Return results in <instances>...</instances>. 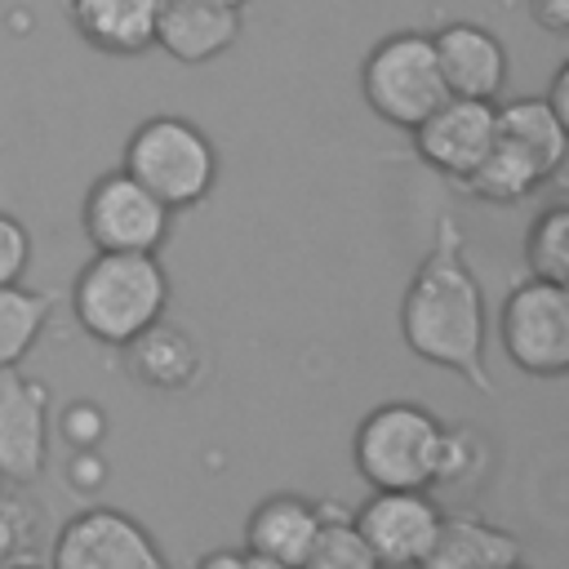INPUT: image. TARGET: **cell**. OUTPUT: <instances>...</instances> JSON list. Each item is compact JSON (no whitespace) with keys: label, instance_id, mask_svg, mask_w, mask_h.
<instances>
[{"label":"cell","instance_id":"obj_1","mask_svg":"<svg viewBox=\"0 0 569 569\" xmlns=\"http://www.w3.org/2000/svg\"><path fill=\"white\" fill-rule=\"evenodd\" d=\"M400 338L422 360L471 391L493 396L489 378V307L476 280L462 222L453 213H436L427 253L418 258L405 298H400Z\"/></svg>","mask_w":569,"mask_h":569},{"label":"cell","instance_id":"obj_2","mask_svg":"<svg viewBox=\"0 0 569 569\" xmlns=\"http://www.w3.org/2000/svg\"><path fill=\"white\" fill-rule=\"evenodd\" d=\"M71 316L98 347H124L169 307V271L156 253H93L71 289Z\"/></svg>","mask_w":569,"mask_h":569},{"label":"cell","instance_id":"obj_3","mask_svg":"<svg viewBox=\"0 0 569 569\" xmlns=\"http://www.w3.org/2000/svg\"><path fill=\"white\" fill-rule=\"evenodd\" d=\"M120 169L129 178H138L164 209L182 213V209H196L200 200L213 196L222 164H218L213 138L196 120L160 111V116H147L129 133Z\"/></svg>","mask_w":569,"mask_h":569},{"label":"cell","instance_id":"obj_4","mask_svg":"<svg viewBox=\"0 0 569 569\" xmlns=\"http://www.w3.org/2000/svg\"><path fill=\"white\" fill-rule=\"evenodd\" d=\"M445 418L418 400H382L351 431V467L369 489H431Z\"/></svg>","mask_w":569,"mask_h":569},{"label":"cell","instance_id":"obj_5","mask_svg":"<svg viewBox=\"0 0 569 569\" xmlns=\"http://www.w3.org/2000/svg\"><path fill=\"white\" fill-rule=\"evenodd\" d=\"M360 98L382 124H396L405 133L422 116H431L449 98L436 67L431 31H418V27L387 31L360 62Z\"/></svg>","mask_w":569,"mask_h":569},{"label":"cell","instance_id":"obj_6","mask_svg":"<svg viewBox=\"0 0 569 569\" xmlns=\"http://www.w3.org/2000/svg\"><path fill=\"white\" fill-rule=\"evenodd\" d=\"M498 342L520 373L538 382L565 378L569 373V289L538 276H525L520 284H511L498 311Z\"/></svg>","mask_w":569,"mask_h":569},{"label":"cell","instance_id":"obj_7","mask_svg":"<svg viewBox=\"0 0 569 569\" xmlns=\"http://www.w3.org/2000/svg\"><path fill=\"white\" fill-rule=\"evenodd\" d=\"M80 227L93 253H160L173 231V209H164L124 169H107L84 191Z\"/></svg>","mask_w":569,"mask_h":569},{"label":"cell","instance_id":"obj_8","mask_svg":"<svg viewBox=\"0 0 569 569\" xmlns=\"http://www.w3.org/2000/svg\"><path fill=\"white\" fill-rule=\"evenodd\" d=\"M49 569H173L156 533L120 507H84L53 533Z\"/></svg>","mask_w":569,"mask_h":569},{"label":"cell","instance_id":"obj_9","mask_svg":"<svg viewBox=\"0 0 569 569\" xmlns=\"http://www.w3.org/2000/svg\"><path fill=\"white\" fill-rule=\"evenodd\" d=\"M440 498L431 489H373L356 511L351 525L373 551L378 569H418L440 529Z\"/></svg>","mask_w":569,"mask_h":569},{"label":"cell","instance_id":"obj_10","mask_svg":"<svg viewBox=\"0 0 569 569\" xmlns=\"http://www.w3.org/2000/svg\"><path fill=\"white\" fill-rule=\"evenodd\" d=\"M413 156L449 178L453 187L480 164V156L493 147L498 138V116H493V102H476V98H445L431 116H422L413 129Z\"/></svg>","mask_w":569,"mask_h":569},{"label":"cell","instance_id":"obj_11","mask_svg":"<svg viewBox=\"0 0 569 569\" xmlns=\"http://www.w3.org/2000/svg\"><path fill=\"white\" fill-rule=\"evenodd\" d=\"M49 462V382L0 369V480L36 485Z\"/></svg>","mask_w":569,"mask_h":569},{"label":"cell","instance_id":"obj_12","mask_svg":"<svg viewBox=\"0 0 569 569\" xmlns=\"http://www.w3.org/2000/svg\"><path fill=\"white\" fill-rule=\"evenodd\" d=\"M436 67L449 89V98H476V102H498L507 89V49L485 22L453 18L431 31Z\"/></svg>","mask_w":569,"mask_h":569},{"label":"cell","instance_id":"obj_13","mask_svg":"<svg viewBox=\"0 0 569 569\" xmlns=\"http://www.w3.org/2000/svg\"><path fill=\"white\" fill-rule=\"evenodd\" d=\"M124 369L133 382H142L147 391H160V396H182V391H196L204 382V351L200 342L173 325V320H156L147 325L138 338H129L124 347Z\"/></svg>","mask_w":569,"mask_h":569},{"label":"cell","instance_id":"obj_14","mask_svg":"<svg viewBox=\"0 0 569 569\" xmlns=\"http://www.w3.org/2000/svg\"><path fill=\"white\" fill-rule=\"evenodd\" d=\"M320 525H325V498L316 502V498L293 493V489L267 493L244 520V551L258 560L298 569L302 556L311 551Z\"/></svg>","mask_w":569,"mask_h":569},{"label":"cell","instance_id":"obj_15","mask_svg":"<svg viewBox=\"0 0 569 569\" xmlns=\"http://www.w3.org/2000/svg\"><path fill=\"white\" fill-rule=\"evenodd\" d=\"M244 27V9L204 4V0H160L156 13V49H164L182 67H200L222 58Z\"/></svg>","mask_w":569,"mask_h":569},{"label":"cell","instance_id":"obj_16","mask_svg":"<svg viewBox=\"0 0 569 569\" xmlns=\"http://www.w3.org/2000/svg\"><path fill=\"white\" fill-rule=\"evenodd\" d=\"M520 560L525 547L507 525L480 511H445L436 542L418 569H511Z\"/></svg>","mask_w":569,"mask_h":569},{"label":"cell","instance_id":"obj_17","mask_svg":"<svg viewBox=\"0 0 569 569\" xmlns=\"http://www.w3.org/2000/svg\"><path fill=\"white\" fill-rule=\"evenodd\" d=\"M160 0H67L76 36L107 58H138L156 44Z\"/></svg>","mask_w":569,"mask_h":569},{"label":"cell","instance_id":"obj_18","mask_svg":"<svg viewBox=\"0 0 569 569\" xmlns=\"http://www.w3.org/2000/svg\"><path fill=\"white\" fill-rule=\"evenodd\" d=\"M493 116H498V138L516 142L547 178L560 173V164L569 156V124L547 107V98L493 102Z\"/></svg>","mask_w":569,"mask_h":569},{"label":"cell","instance_id":"obj_19","mask_svg":"<svg viewBox=\"0 0 569 569\" xmlns=\"http://www.w3.org/2000/svg\"><path fill=\"white\" fill-rule=\"evenodd\" d=\"M547 173L507 138H493V147L480 156V164L458 182V191H467L480 204H520L533 191H542Z\"/></svg>","mask_w":569,"mask_h":569},{"label":"cell","instance_id":"obj_20","mask_svg":"<svg viewBox=\"0 0 569 569\" xmlns=\"http://www.w3.org/2000/svg\"><path fill=\"white\" fill-rule=\"evenodd\" d=\"M58 293L31 289V284H0V369H13L31 356V347L44 338V325L53 316Z\"/></svg>","mask_w":569,"mask_h":569},{"label":"cell","instance_id":"obj_21","mask_svg":"<svg viewBox=\"0 0 569 569\" xmlns=\"http://www.w3.org/2000/svg\"><path fill=\"white\" fill-rule=\"evenodd\" d=\"M493 467V449L489 440L471 427V422H445L440 436V458H436V476H431V493H476L485 485Z\"/></svg>","mask_w":569,"mask_h":569},{"label":"cell","instance_id":"obj_22","mask_svg":"<svg viewBox=\"0 0 569 569\" xmlns=\"http://www.w3.org/2000/svg\"><path fill=\"white\" fill-rule=\"evenodd\" d=\"M31 485L0 480V569L18 560H36L44 533V507L27 493Z\"/></svg>","mask_w":569,"mask_h":569},{"label":"cell","instance_id":"obj_23","mask_svg":"<svg viewBox=\"0 0 569 569\" xmlns=\"http://www.w3.org/2000/svg\"><path fill=\"white\" fill-rule=\"evenodd\" d=\"M298 569H378V560L365 547V538L356 533L351 511L325 498V525H320V533H316V542Z\"/></svg>","mask_w":569,"mask_h":569},{"label":"cell","instance_id":"obj_24","mask_svg":"<svg viewBox=\"0 0 569 569\" xmlns=\"http://www.w3.org/2000/svg\"><path fill=\"white\" fill-rule=\"evenodd\" d=\"M525 267L538 280L569 284V209L556 200L538 209V218L525 231Z\"/></svg>","mask_w":569,"mask_h":569},{"label":"cell","instance_id":"obj_25","mask_svg":"<svg viewBox=\"0 0 569 569\" xmlns=\"http://www.w3.org/2000/svg\"><path fill=\"white\" fill-rule=\"evenodd\" d=\"M58 440L67 449H102L107 436H111V418L98 400H71L58 409Z\"/></svg>","mask_w":569,"mask_h":569},{"label":"cell","instance_id":"obj_26","mask_svg":"<svg viewBox=\"0 0 569 569\" xmlns=\"http://www.w3.org/2000/svg\"><path fill=\"white\" fill-rule=\"evenodd\" d=\"M31 249H36V240H31L27 222L18 213L0 209V284H18L27 276Z\"/></svg>","mask_w":569,"mask_h":569},{"label":"cell","instance_id":"obj_27","mask_svg":"<svg viewBox=\"0 0 569 569\" xmlns=\"http://www.w3.org/2000/svg\"><path fill=\"white\" fill-rule=\"evenodd\" d=\"M62 480H67L76 493H84V498L102 493V489H107V480H111L107 453H102V449H67V467H62Z\"/></svg>","mask_w":569,"mask_h":569},{"label":"cell","instance_id":"obj_28","mask_svg":"<svg viewBox=\"0 0 569 569\" xmlns=\"http://www.w3.org/2000/svg\"><path fill=\"white\" fill-rule=\"evenodd\" d=\"M529 18L547 36H565L569 31V0H529Z\"/></svg>","mask_w":569,"mask_h":569},{"label":"cell","instance_id":"obj_29","mask_svg":"<svg viewBox=\"0 0 569 569\" xmlns=\"http://www.w3.org/2000/svg\"><path fill=\"white\" fill-rule=\"evenodd\" d=\"M196 569H253V556L240 547H218V551H204L200 560H196Z\"/></svg>","mask_w":569,"mask_h":569},{"label":"cell","instance_id":"obj_30","mask_svg":"<svg viewBox=\"0 0 569 569\" xmlns=\"http://www.w3.org/2000/svg\"><path fill=\"white\" fill-rule=\"evenodd\" d=\"M542 98H547V107L569 124V62H560V67H556V76H551V84H547V93H542Z\"/></svg>","mask_w":569,"mask_h":569},{"label":"cell","instance_id":"obj_31","mask_svg":"<svg viewBox=\"0 0 569 569\" xmlns=\"http://www.w3.org/2000/svg\"><path fill=\"white\" fill-rule=\"evenodd\" d=\"M4 569H49V565H40V560H18V565H4Z\"/></svg>","mask_w":569,"mask_h":569},{"label":"cell","instance_id":"obj_32","mask_svg":"<svg viewBox=\"0 0 569 569\" xmlns=\"http://www.w3.org/2000/svg\"><path fill=\"white\" fill-rule=\"evenodd\" d=\"M204 4H231V9H244L249 0H204Z\"/></svg>","mask_w":569,"mask_h":569},{"label":"cell","instance_id":"obj_33","mask_svg":"<svg viewBox=\"0 0 569 569\" xmlns=\"http://www.w3.org/2000/svg\"><path fill=\"white\" fill-rule=\"evenodd\" d=\"M253 569H284V565H271V560H258V556H253Z\"/></svg>","mask_w":569,"mask_h":569},{"label":"cell","instance_id":"obj_34","mask_svg":"<svg viewBox=\"0 0 569 569\" xmlns=\"http://www.w3.org/2000/svg\"><path fill=\"white\" fill-rule=\"evenodd\" d=\"M511 569H529V565H525V560H520V565H511Z\"/></svg>","mask_w":569,"mask_h":569},{"label":"cell","instance_id":"obj_35","mask_svg":"<svg viewBox=\"0 0 569 569\" xmlns=\"http://www.w3.org/2000/svg\"><path fill=\"white\" fill-rule=\"evenodd\" d=\"M4 147H9V142H4V138H0V156H4Z\"/></svg>","mask_w":569,"mask_h":569}]
</instances>
